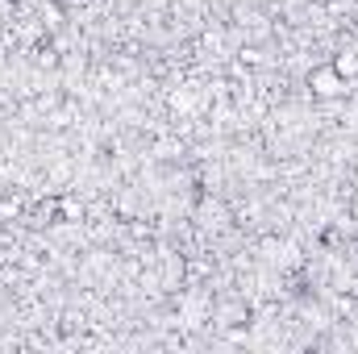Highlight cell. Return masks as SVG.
<instances>
[{"label":"cell","instance_id":"6da1fadb","mask_svg":"<svg viewBox=\"0 0 358 354\" xmlns=\"http://www.w3.org/2000/svg\"><path fill=\"white\" fill-rule=\"evenodd\" d=\"M308 88L317 100H338V96H346L350 92V80H342L334 67H317L313 76H308Z\"/></svg>","mask_w":358,"mask_h":354},{"label":"cell","instance_id":"7a4b0ae2","mask_svg":"<svg viewBox=\"0 0 358 354\" xmlns=\"http://www.w3.org/2000/svg\"><path fill=\"white\" fill-rule=\"evenodd\" d=\"M334 71H338L342 80H355V76H358V55H355V50H342V55H334Z\"/></svg>","mask_w":358,"mask_h":354}]
</instances>
